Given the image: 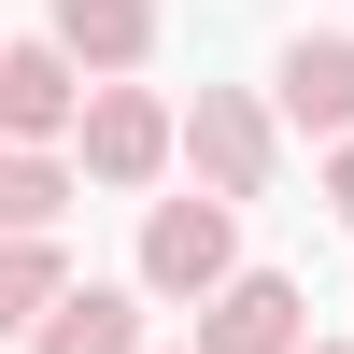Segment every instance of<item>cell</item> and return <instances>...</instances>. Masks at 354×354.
Returning a JSON list of instances; mask_svg holds the SVG:
<instances>
[{
    "label": "cell",
    "instance_id": "cell-5",
    "mask_svg": "<svg viewBox=\"0 0 354 354\" xmlns=\"http://www.w3.org/2000/svg\"><path fill=\"white\" fill-rule=\"evenodd\" d=\"M270 113H283V142H354V28H298V43L270 57Z\"/></svg>",
    "mask_w": 354,
    "mask_h": 354
},
{
    "label": "cell",
    "instance_id": "cell-11",
    "mask_svg": "<svg viewBox=\"0 0 354 354\" xmlns=\"http://www.w3.org/2000/svg\"><path fill=\"white\" fill-rule=\"evenodd\" d=\"M326 213L354 227V142H340V156H326Z\"/></svg>",
    "mask_w": 354,
    "mask_h": 354
},
{
    "label": "cell",
    "instance_id": "cell-12",
    "mask_svg": "<svg viewBox=\"0 0 354 354\" xmlns=\"http://www.w3.org/2000/svg\"><path fill=\"white\" fill-rule=\"evenodd\" d=\"M312 354H354V340H312Z\"/></svg>",
    "mask_w": 354,
    "mask_h": 354
},
{
    "label": "cell",
    "instance_id": "cell-9",
    "mask_svg": "<svg viewBox=\"0 0 354 354\" xmlns=\"http://www.w3.org/2000/svg\"><path fill=\"white\" fill-rule=\"evenodd\" d=\"M57 298H71V241H0V340H43Z\"/></svg>",
    "mask_w": 354,
    "mask_h": 354
},
{
    "label": "cell",
    "instance_id": "cell-3",
    "mask_svg": "<svg viewBox=\"0 0 354 354\" xmlns=\"http://www.w3.org/2000/svg\"><path fill=\"white\" fill-rule=\"evenodd\" d=\"M71 170H85V185H113V198L170 185V170H185V100H156V85H100L85 128H71Z\"/></svg>",
    "mask_w": 354,
    "mask_h": 354
},
{
    "label": "cell",
    "instance_id": "cell-13",
    "mask_svg": "<svg viewBox=\"0 0 354 354\" xmlns=\"http://www.w3.org/2000/svg\"><path fill=\"white\" fill-rule=\"evenodd\" d=\"M185 354H198V340H185Z\"/></svg>",
    "mask_w": 354,
    "mask_h": 354
},
{
    "label": "cell",
    "instance_id": "cell-6",
    "mask_svg": "<svg viewBox=\"0 0 354 354\" xmlns=\"http://www.w3.org/2000/svg\"><path fill=\"white\" fill-rule=\"evenodd\" d=\"M43 43L71 57L85 85H128L156 57V0H43Z\"/></svg>",
    "mask_w": 354,
    "mask_h": 354
},
{
    "label": "cell",
    "instance_id": "cell-7",
    "mask_svg": "<svg viewBox=\"0 0 354 354\" xmlns=\"http://www.w3.org/2000/svg\"><path fill=\"white\" fill-rule=\"evenodd\" d=\"M198 354H312V298L283 270H241L213 312H198Z\"/></svg>",
    "mask_w": 354,
    "mask_h": 354
},
{
    "label": "cell",
    "instance_id": "cell-8",
    "mask_svg": "<svg viewBox=\"0 0 354 354\" xmlns=\"http://www.w3.org/2000/svg\"><path fill=\"white\" fill-rule=\"evenodd\" d=\"M28 354H156V340H142V283H71Z\"/></svg>",
    "mask_w": 354,
    "mask_h": 354
},
{
    "label": "cell",
    "instance_id": "cell-1",
    "mask_svg": "<svg viewBox=\"0 0 354 354\" xmlns=\"http://www.w3.org/2000/svg\"><path fill=\"white\" fill-rule=\"evenodd\" d=\"M128 283L156 312H213L227 283H241V213H227V198H142V255H128Z\"/></svg>",
    "mask_w": 354,
    "mask_h": 354
},
{
    "label": "cell",
    "instance_id": "cell-10",
    "mask_svg": "<svg viewBox=\"0 0 354 354\" xmlns=\"http://www.w3.org/2000/svg\"><path fill=\"white\" fill-rule=\"evenodd\" d=\"M57 213H71V156H15L0 142V241H57Z\"/></svg>",
    "mask_w": 354,
    "mask_h": 354
},
{
    "label": "cell",
    "instance_id": "cell-4",
    "mask_svg": "<svg viewBox=\"0 0 354 354\" xmlns=\"http://www.w3.org/2000/svg\"><path fill=\"white\" fill-rule=\"evenodd\" d=\"M85 100H100V85H85L43 28H28V43H0V142H15V156H71Z\"/></svg>",
    "mask_w": 354,
    "mask_h": 354
},
{
    "label": "cell",
    "instance_id": "cell-2",
    "mask_svg": "<svg viewBox=\"0 0 354 354\" xmlns=\"http://www.w3.org/2000/svg\"><path fill=\"white\" fill-rule=\"evenodd\" d=\"M185 185L227 198V213L283 185V113L255 100V85H198V100H185Z\"/></svg>",
    "mask_w": 354,
    "mask_h": 354
}]
</instances>
